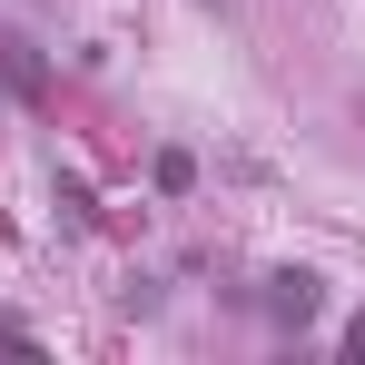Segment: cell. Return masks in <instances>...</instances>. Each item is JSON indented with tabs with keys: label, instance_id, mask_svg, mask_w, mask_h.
I'll use <instances>...</instances> for the list:
<instances>
[{
	"label": "cell",
	"instance_id": "7a4b0ae2",
	"mask_svg": "<svg viewBox=\"0 0 365 365\" xmlns=\"http://www.w3.org/2000/svg\"><path fill=\"white\" fill-rule=\"evenodd\" d=\"M346 356H365V316H356V326H346Z\"/></svg>",
	"mask_w": 365,
	"mask_h": 365
},
{
	"label": "cell",
	"instance_id": "6da1fadb",
	"mask_svg": "<svg viewBox=\"0 0 365 365\" xmlns=\"http://www.w3.org/2000/svg\"><path fill=\"white\" fill-rule=\"evenodd\" d=\"M267 306H277V316H287V326H306V316H316V277H267Z\"/></svg>",
	"mask_w": 365,
	"mask_h": 365
}]
</instances>
